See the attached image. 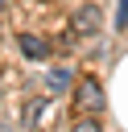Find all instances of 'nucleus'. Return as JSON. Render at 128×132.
I'll list each match as a JSON object with an SVG mask.
<instances>
[{
    "label": "nucleus",
    "instance_id": "obj_6",
    "mask_svg": "<svg viewBox=\"0 0 128 132\" xmlns=\"http://www.w3.org/2000/svg\"><path fill=\"white\" fill-rule=\"evenodd\" d=\"M4 8H8V0H0V16H4Z\"/></svg>",
    "mask_w": 128,
    "mask_h": 132
},
{
    "label": "nucleus",
    "instance_id": "obj_8",
    "mask_svg": "<svg viewBox=\"0 0 128 132\" xmlns=\"http://www.w3.org/2000/svg\"><path fill=\"white\" fill-rule=\"evenodd\" d=\"M37 132H45V128H37Z\"/></svg>",
    "mask_w": 128,
    "mask_h": 132
},
{
    "label": "nucleus",
    "instance_id": "obj_2",
    "mask_svg": "<svg viewBox=\"0 0 128 132\" xmlns=\"http://www.w3.org/2000/svg\"><path fill=\"white\" fill-rule=\"evenodd\" d=\"M74 33H78V37L103 33V8H99V4H83V8L74 12Z\"/></svg>",
    "mask_w": 128,
    "mask_h": 132
},
{
    "label": "nucleus",
    "instance_id": "obj_7",
    "mask_svg": "<svg viewBox=\"0 0 128 132\" xmlns=\"http://www.w3.org/2000/svg\"><path fill=\"white\" fill-rule=\"evenodd\" d=\"M0 132H8V128H4V124H0Z\"/></svg>",
    "mask_w": 128,
    "mask_h": 132
},
{
    "label": "nucleus",
    "instance_id": "obj_1",
    "mask_svg": "<svg viewBox=\"0 0 128 132\" xmlns=\"http://www.w3.org/2000/svg\"><path fill=\"white\" fill-rule=\"evenodd\" d=\"M70 99H74V111H78V116H99V111L107 107L103 87H99V78H91V74H83V78L70 87Z\"/></svg>",
    "mask_w": 128,
    "mask_h": 132
},
{
    "label": "nucleus",
    "instance_id": "obj_4",
    "mask_svg": "<svg viewBox=\"0 0 128 132\" xmlns=\"http://www.w3.org/2000/svg\"><path fill=\"white\" fill-rule=\"evenodd\" d=\"M45 87H50V95H62V91H70L74 82H70L66 70H50V74H45Z\"/></svg>",
    "mask_w": 128,
    "mask_h": 132
},
{
    "label": "nucleus",
    "instance_id": "obj_5",
    "mask_svg": "<svg viewBox=\"0 0 128 132\" xmlns=\"http://www.w3.org/2000/svg\"><path fill=\"white\" fill-rule=\"evenodd\" d=\"M70 132H103V128H99V124H95L91 116H78V120L70 124Z\"/></svg>",
    "mask_w": 128,
    "mask_h": 132
},
{
    "label": "nucleus",
    "instance_id": "obj_3",
    "mask_svg": "<svg viewBox=\"0 0 128 132\" xmlns=\"http://www.w3.org/2000/svg\"><path fill=\"white\" fill-rule=\"evenodd\" d=\"M17 45H21V54H25L29 62H45V58H50V41L37 37V33H21Z\"/></svg>",
    "mask_w": 128,
    "mask_h": 132
}]
</instances>
